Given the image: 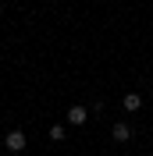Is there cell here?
Wrapping results in <instances>:
<instances>
[{
  "instance_id": "obj_5",
  "label": "cell",
  "mask_w": 153,
  "mask_h": 156,
  "mask_svg": "<svg viewBox=\"0 0 153 156\" xmlns=\"http://www.w3.org/2000/svg\"><path fill=\"white\" fill-rule=\"evenodd\" d=\"M64 135H68V128H64V124H54V128H50V138H54V142H61Z\"/></svg>"
},
{
  "instance_id": "obj_2",
  "label": "cell",
  "mask_w": 153,
  "mask_h": 156,
  "mask_svg": "<svg viewBox=\"0 0 153 156\" xmlns=\"http://www.w3.org/2000/svg\"><path fill=\"white\" fill-rule=\"evenodd\" d=\"M86 117H89L86 107H71L68 110V121H71V124H86Z\"/></svg>"
},
{
  "instance_id": "obj_1",
  "label": "cell",
  "mask_w": 153,
  "mask_h": 156,
  "mask_svg": "<svg viewBox=\"0 0 153 156\" xmlns=\"http://www.w3.org/2000/svg\"><path fill=\"white\" fill-rule=\"evenodd\" d=\"M4 146H7L11 153H21V149H25V131H7Z\"/></svg>"
},
{
  "instance_id": "obj_3",
  "label": "cell",
  "mask_w": 153,
  "mask_h": 156,
  "mask_svg": "<svg viewBox=\"0 0 153 156\" xmlns=\"http://www.w3.org/2000/svg\"><path fill=\"white\" fill-rule=\"evenodd\" d=\"M143 107V96H139V92H128V96H125V110H139Z\"/></svg>"
},
{
  "instance_id": "obj_4",
  "label": "cell",
  "mask_w": 153,
  "mask_h": 156,
  "mask_svg": "<svg viewBox=\"0 0 153 156\" xmlns=\"http://www.w3.org/2000/svg\"><path fill=\"white\" fill-rule=\"evenodd\" d=\"M114 138L118 142H128V138H132V128L128 124H114Z\"/></svg>"
}]
</instances>
